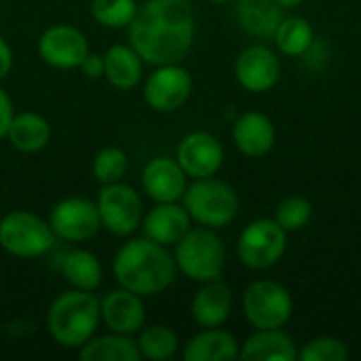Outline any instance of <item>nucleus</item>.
Returning <instances> with one entry per match:
<instances>
[{
    "label": "nucleus",
    "instance_id": "nucleus-1",
    "mask_svg": "<svg viewBox=\"0 0 361 361\" xmlns=\"http://www.w3.org/2000/svg\"><path fill=\"white\" fill-rule=\"evenodd\" d=\"M129 44L148 66L182 63L195 47L197 17L190 0H146L127 25Z\"/></svg>",
    "mask_w": 361,
    "mask_h": 361
},
{
    "label": "nucleus",
    "instance_id": "nucleus-2",
    "mask_svg": "<svg viewBox=\"0 0 361 361\" xmlns=\"http://www.w3.org/2000/svg\"><path fill=\"white\" fill-rule=\"evenodd\" d=\"M112 275L121 288L135 292L142 298H150L163 294L176 281L178 267L169 247L144 235H131L114 254Z\"/></svg>",
    "mask_w": 361,
    "mask_h": 361
},
{
    "label": "nucleus",
    "instance_id": "nucleus-3",
    "mask_svg": "<svg viewBox=\"0 0 361 361\" xmlns=\"http://www.w3.org/2000/svg\"><path fill=\"white\" fill-rule=\"evenodd\" d=\"M99 324L102 307L95 292L70 288L68 292H61L47 311V330L63 349L78 351L97 334Z\"/></svg>",
    "mask_w": 361,
    "mask_h": 361
},
{
    "label": "nucleus",
    "instance_id": "nucleus-4",
    "mask_svg": "<svg viewBox=\"0 0 361 361\" xmlns=\"http://www.w3.org/2000/svg\"><path fill=\"white\" fill-rule=\"evenodd\" d=\"M173 258L178 273L190 281L205 283L222 277L226 267V247L214 228L192 226L173 245Z\"/></svg>",
    "mask_w": 361,
    "mask_h": 361
},
{
    "label": "nucleus",
    "instance_id": "nucleus-5",
    "mask_svg": "<svg viewBox=\"0 0 361 361\" xmlns=\"http://www.w3.org/2000/svg\"><path fill=\"white\" fill-rule=\"evenodd\" d=\"M195 224L214 231L226 228L239 214V197L235 188L216 176L192 180L180 201Z\"/></svg>",
    "mask_w": 361,
    "mask_h": 361
},
{
    "label": "nucleus",
    "instance_id": "nucleus-6",
    "mask_svg": "<svg viewBox=\"0 0 361 361\" xmlns=\"http://www.w3.org/2000/svg\"><path fill=\"white\" fill-rule=\"evenodd\" d=\"M55 241L49 220L27 209H15L0 218V247L15 258H42L55 247Z\"/></svg>",
    "mask_w": 361,
    "mask_h": 361
},
{
    "label": "nucleus",
    "instance_id": "nucleus-7",
    "mask_svg": "<svg viewBox=\"0 0 361 361\" xmlns=\"http://www.w3.org/2000/svg\"><path fill=\"white\" fill-rule=\"evenodd\" d=\"M243 317L254 330L283 328L294 313V298L286 286L273 279L252 281L241 298Z\"/></svg>",
    "mask_w": 361,
    "mask_h": 361
},
{
    "label": "nucleus",
    "instance_id": "nucleus-8",
    "mask_svg": "<svg viewBox=\"0 0 361 361\" xmlns=\"http://www.w3.org/2000/svg\"><path fill=\"white\" fill-rule=\"evenodd\" d=\"M97 214L102 220V228L114 237H131L140 231L144 218V203L140 192L121 182L102 184L97 199Z\"/></svg>",
    "mask_w": 361,
    "mask_h": 361
},
{
    "label": "nucleus",
    "instance_id": "nucleus-9",
    "mask_svg": "<svg viewBox=\"0 0 361 361\" xmlns=\"http://www.w3.org/2000/svg\"><path fill=\"white\" fill-rule=\"evenodd\" d=\"M288 250V233L275 218H258L250 222L237 239V258L252 271L275 267Z\"/></svg>",
    "mask_w": 361,
    "mask_h": 361
},
{
    "label": "nucleus",
    "instance_id": "nucleus-10",
    "mask_svg": "<svg viewBox=\"0 0 361 361\" xmlns=\"http://www.w3.org/2000/svg\"><path fill=\"white\" fill-rule=\"evenodd\" d=\"M144 102L161 114L180 110L192 95V76L182 63L154 66L144 80Z\"/></svg>",
    "mask_w": 361,
    "mask_h": 361
},
{
    "label": "nucleus",
    "instance_id": "nucleus-11",
    "mask_svg": "<svg viewBox=\"0 0 361 361\" xmlns=\"http://www.w3.org/2000/svg\"><path fill=\"white\" fill-rule=\"evenodd\" d=\"M49 224L55 237L68 243H85L102 231L97 205L85 197H66L57 201L49 214Z\"/></svg>",
    "mask_w": 361,
    "mask_h": 361
},
{
    "label": "nucleus",
    "instance_id": "nucleus-12",
    "mask_svg": "<svg viewBox=\"0 0 361 361\" xmlns=\"http://www.w3.org/2000/svg\"><path fill=\"white\" fill-rule=\"evenodd\" d=\"M89 51L85 32L70 23H53L38 38L40 59L57 70H78Z\"/></svg>",
    "mask_w": 361,
    "mask_h": 361
},
{
    "label": "nucleus",
    "instance_id": "nucleus-13",
    "mask_svg": "<svg viewBox=\"0 0 361 361\" xmlns=\"http://www.w3.org/2000/svg\"><path fill=\"white\" fill-rule=\"evenodd\" d=\"M176 161L188 180L212 178L224 165V146L207 131H192L180 140L176 148Z\"/></svg>",
    "mask_w": 361,
    "mask_h": 361
},
{
    "label": "nucleus",
    "instance_id": "nucleus-14",
    "mask_svg": "<svg viewBox=\"0 0 361 361\" xmlns=\"http://www.w3.org/2000/svg\"><path fill=\"white\" fill-rule=\"evenodd\" d=\"M235 78L250 93H269L281 78V63L267 44H250L235 59Z\"/></svg>",
    "mask_w": 361,
    "mask_h": 361
},
{
    "label": "nucleus",
    "instance_id": "nucleus-15",
    "mask_svg": "<svg viewBox=\"0 0 361 361\" xmlns=\"http://www.w3.org/2000/svg\"><path fill=\"white\" fill-rule=\"evenodd\" d=\"M142 190L152 203L182 201L188 176L176 161V157H152L142 169Z\"/></svg>",
    "mask_w": 361,
    "mask_h": 361
},
{
    "label": "nucleus",
    "instance_id": "nucleus-16",
    "mask_svg": "<svg viewBox=\"0 0 361 361\" xmlns=\"http://www.w3.org/2000/svg\"><path fill=\"white\" fill-rule=\"evenodd\" d=\"M102 307V324L108 332L135 336L146 326V307L144 298L125 288L110 290L104 298H99Z\"/></svg>",
    "mask_w": 361,
    "mask_h": 361
},
{
    "label": "nucleus",
    "instance_id": "nucleus-17",
    "mask_svg": "<svg viewBox=\"0 0 361 361\" xmlns=\"http://www.w3.org/2000/svg\"><path fill=\"white\" fill-rule=\"evenodd\" d=\"M192 228V218L188 216L186 207L176 203H154L152 209L144 212L142 218V235L165 245L173 247L188 231Z\"/></svg>",
    "mask_w": 361,
    "mask_h": 361
},
{
    "label": "nucleus",
    "instance_id": "nucleus-18",
    "mask_svg": "<svg viewBox=\"0 0 361 361\" xmlns=\"http://www.w3.org/2000/svg\"><path fill=\"white\" fill-rule=\"evenodd\" d=\"M233 315V290L222 281H205L195 292L190 317L199 328H222Z\"/></svg>",
    "mask_w": 361,
    "mask_h": 361
},
{
    "label": "nucleus",
    "instance_id": "nucleus-19",
    "mask_svg": "<svg viewBox=\"0 0 361 361\" xmlns=\"http://www.w3.org/2000/svg\"><path fill=\"white\" fill-rule=\"evenodd\" d=\"M277 131L273 121L258 110L243 112L233 125V142L247 159H262L275 146Z\"/></svg>",
    "mask_w": 361,
    "mask_h": 361
},
{
    "label": "nucleus",
    "instance_id": "nucleus-20",
    "mask_svg": "<svg viewBox=\"0 0 361 361\" xmlns=\"http://www.w3.org/2000/svg\"><path fill=\"white\" fill-rule=\"evenodd\" d=\"M237 338L222 328H201L184 345V361H235L239 360Z\"/></svg>",
    "mask_w": 361,
    "mask_h": 361
},
{
    "label": "nucleus",
    "instance_id": "nucleus-21",
    "mask_svg": "<svg viewBox=\"0 0 361 361\" xmlns=\"http://www.w3.org/2000/svg\"><path fill=\"white\" fill-rule=\"evenodd\" d=\"M144 59L131 44H112L104 53V78L118 91L135 89L144 80Z\"/></svg>",
    "mask_w": 361,
    "mask_h": 361
},
{
    "label": "nucleus",
    "instance_id": "nucleus-22",
    "mask_svg": "<svg viewBox=\"0 0 361 361\" xmlns=\"http://www.w3.org/2000/svg\"><path fill=\"white\" fill-rule=\"evenodd\" d=\"M239 360L243 361H296L298 349L290 334L281 328L256 330L241 347Z\"/></svg>",
    "mask_w": 361,
    "mask_h": 361
},
{
    "label": "nucleus",
    "instance_id": "nucleus-23",
    "mask_svg": "<svg viewBox=\"0 0 361 361\" xmlns=\"http://www.w3.org/2000/svg\"><path fill=\"white\" fill-rule=\"evenodd\" d=\"M51 123L42 114L25 110L15 112L6 131V140L15 150L34 154L47 148V144L51 142Z\"/></svg>",
    "mask_w": 361,
    "mask_h": 361
},
{
    "label": "nucleus",
    "instance_id": "nucleus-24",
    "mask_svg": "<svg viewBox=\"0 0 361 361\" xmlns=\"http://www.w3.org/2000/svg\"><path fill=\"white\" fill-rule=\"evenodd\" d=\"M235 15L243 32L273 40V34L286 13L275 0H237Z\"/></svg>",
    "mask_w": 361,
    "mask_h": 361
},
{
    "label": "nucleus",
    "instance_id": "nucleus-25",
    "mask_svg": "<svg viewBox=\"0 0 361 361\" xmlns=\"http://www.w3.org/2000/svg\"><path fill=\"white\" fill-rule=\"evenodd\" d=\"M61 275L68 281L70 288L74 290H85V292H95L102 281H104V269L99 258L82 247L70 250L61 258Z\"/></svg>",
    "mask_w": 361,
    "mask_h": 361
},
{
    "label": "nucleus",
    "instance_id": "nucleus-26",
    "mask_svg": "<svg viewBox=\"0 0 361 361\" xmlns=\"http://www.w3.org/2000/svg\"><path fill=\"white\" fill-rule=\"evenodd\" d=\"M80 361H142L135 336L108 332L93 336L78 349Z\"/></svg>",
    "mask_w": 361,
    "mask_h": 361
},
{
    "label": "nucleus",
    "instance_id": "nucleus-27",
    "mask_svg": "<svg viewBox=\"0 0 361 361\" xmlns=\"http://www.w3.org/2000/svg\"><path fill=\"white\" fill-rule=\"evenodd\" d=\"M273 42L286 57H305L315 42V30L309 19L300 15H283L273 34Z\"/></svg>",
    "mask_w": 361,
    "mask_h": 361
},
{
    "label": "nucleus",
    "instance_id": "nucleus-28",
    "mask_svg": "<svg viewBox=\"0 0 361 361\" xmlns=\"http://www.w3.org/2000/svg\"><path fill=\"white\" fill-rule=\"evenodd\" d=\"M135 341H137V349H140L142 360L167 361L171 360L178 353V349H180L178 334L169 326H165V324L144 326L135 334Z\"/></svg>",
    "mask_w": 361,
    "mask_h": 361
},
{
    "label": "nucleus",
    "instance_id": "nucleus-29",
    "mask_svg": "<svg viewBox=\"0 0 361 361\" xmlns=\"http://www.w3.org/2000/svg\"><path fill=\"white\" fill-rule=\"evenodd\" d=\"M137 2L135 0H91V17L95 23L108 30H121L133 21L137 13Z\"/></svg>",
    "mask_w": 361,
    "mask_h": 361
},
{
    "label": "nucleus",
    "instance_id": "nucleus-30",
    "mask_svg": "<svg viewBox=\"0 0 361 361\" xmlns=\"http://www.w3.org/2000/svg\"><path fill=\"white\" fill-rule=\"evenodd\" d=\"M91 171H93V178L99 184L121 182L129 171V157L118 146H106L93 157Z\"/></svg>",
    "mask_w": 361,
    "mask_h": 361
},
{
    "label": "nucleus",
    "instance_id": "nucleus-31",
    "mask_svg": "<svg viewBox=\"0 0 361 361\" xmlns=\"http://www.w3.org/2000/svg\"><path fill=\"white\" fill-rule=\"evenodd\" d=\"M313 218V205L307 197L292 195L286 197L277 209H275V220L286 233H298L302 231Z\"/></svg>",
    "mask_w": 361,
    "mask_h": 361
},
{
    "label": "nucleus",
    "instance_id": "nucleus-32",
    "mask_svg": "<svg viewBox=\"0 0 361 361\" xmlns=\"http://www.w3.org/2000/svg\"><path fill=\"white\" fill-rule=\"evenodd\" d=\"M351 355L345 341L336 336H317L302 345L298 351L300 361H347Z\"/></svg>",
    "mask_w": 361,
    "mask_h": 361
},
{
    "label": "nucleus",
    "instance_id": "nucleus-33",
    "mask_svg": "<svg viewBox=\"0 0 361 361\" xmlns=\"http://www.w3.org/2000/svg\"><path fill=\"white\" fill-rule=\"evenodd\" d=\"M13 116H15V104H13L11 95L0 85V140L6 137V131H8Z\"/></svg>",
    "mask_w": 361,
    "mask_h": 361
},
{
    "label": "nucleus",
    "instance_id": "nucleus-34",
    "mask_svg": "<svg viewBox=\"0 0 361 361\" xmlns=\"http://www.w3.org/2000/svg\"><path fill=\"white\" fill-rule=\"evenodd\" d=\"M78 70L87 78H104V55L89 51L87 57L82 59V63L78 66Z\"/></svg>",
    "mask_w": 361,
    "mask_h": 361
},
{
    "label": "nucleus",
    "instance_id": "nucleus-35",
    "mask_svg": "<svg viewBox=\"0 0 361 361\" xmlns=\"http://www.w3.org/2000/svg\"><path fill=\"white\" fill-rule=\"evenodd\" d=\"M11 70H13V49L4 40V36H0V82L11 74Z\"/></svg>",
    "mask_w": 361,
    "mask_h": 361
},
{
    "label": "nucleus",
    "instance_id": "nucleus-36",
    "mask_svg": "<svg viewBox=\"0 0 361 361\" xmlns=\"http://www.w3.org/2000/svg\"><path fill=\"white\" fill-rule=\"evenodd\" d=\"M283 11H290V8H296V6H300L305 0H275Z\"/></svg>",
    "mask_w": 361,
    "mask_h": 361
},
{
    "label": "nucleus",
    "instance_id": "nucleus-37",
    "mask_svg": "<svg viewBox=\"0 0 361 361\" xmlns=\"http://www.w3.org/2000/svg\"><path fill=\"white\" fill-rule=\"evenodd\" d=\"M207 2H212V4H226V2H231V0H207Z\"/></svg>",
    "mask_w": 361,
    "mask_h": 361
}]
</instances>
